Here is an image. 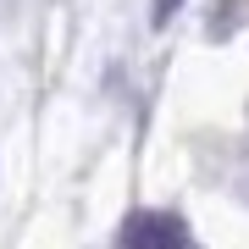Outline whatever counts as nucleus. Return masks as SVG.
Masks as SVG:
<instances>
[{"instance_id": "2", "label": "nucleus", "mask_w": 249, "mask_h": 249, "mask_svg": "<svg viewBox=\"0 0 249 249\" xmlns=\"http://www.w3.org/2000/svg\"><path fill=\"white\" fill-rule=\"evenodd\" d=\"M183 0H155V22H172V11H178Z\"/></svg>"}, {"instance_id": "1", "label": "nucleus", "mask_w": 249, "mask_h": 249, "mask_svg": "<svg viewBox=\"0 0 249 249\" xmlns=\"http://www.w3.org/2000/svg\"><path fill=\"white\" fill-rule=\"evenodd\" d=\"M127 249H188V227L166 211H144L127 222Z\"/></svg>"}]
</instances>
